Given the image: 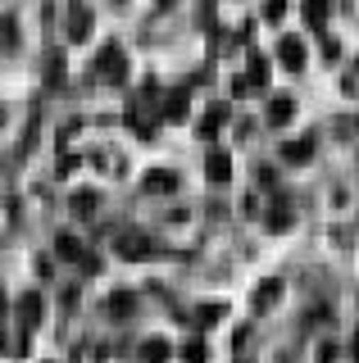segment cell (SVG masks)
<instances>
[{
	"label": "cell",
	"instance_id": "10",
	"mask_svg": "<svg viewBox=\"0 0 359 363\" xmlns=\"http://www.w3.org/2000/svg\"><path fill=\"white\" fill-rule=\"evenodd\" d=\"M18 318H23V327H37L41 323V295L37 291L18 295Z\"/></svg>",
	"mask_w": 359,
	"mask_h": 363
},
{
	"label": "cell",
	"instance_id": "6",
	"mask_svg": "<svg viewBox=\"0 0 359 363\" xmlns=\"http://www.w3.org/2000/svg\"><path fill=\"white\" fill-rule=\"evenodd\" d=\"M291 113H296V100H291V96H273V100H268V123H273V128H287Z\"/></svg>",
	"mask_w": 359,
	"mask_h": 363
},
{
	"label": "cell",
	"instance_id": "21",
	"mask_svg": "<svg viewBox=\"0 0 359 363\" xmlns=\"http://www.w3.org/2000/svg\"><path fill=\"white\" fill-rule=\"evenodd\" d=\"M319 363H336V345H323L319 350Z\"/></svg>",
	"mask_w": 359,
	"mask_h": 363
},
{
	"label": "cell",
	"instance_id": "8",
	"mask_svg": "<svg viewBox=\"0 0 359 363\" xmlns=\"http://www.w3.org/2000/svg\"><path fill=\"white\" fill-rule=\"evenodd\" d=\"M69 37H73V41H87V37H92V9H87V5H73V14H69Z\"/></svg>",
	"mask_w": 359,
	"mask_h": 363
},
{
	"label": "cell",
	"instance_id": "12",
	"mask_svg": "<svg viewBox=\"0 0 359 363\" xmlns=\"http://www.w3.org/2000/svg\"><path fill=\"white\" fill-rule=\"evenodd\" d=\"M277 295H282V281H277V277H273V281H260V291H255V309L264 313L268 304L277 300Z\"/></svg>",
	"mask_w": 359,
	"mask_h": 363
},
{
	"label": "cell",
	"instance_id": "3",
	"mask_svg": "<svg viewBox=\"0 0 359 363\" xmlns=\"http://www.w3.org/2000/svg\"><path fill=\"white\" fill-rule=\"evenodd\" d=\"M277 60H282L291 73L305 68V41H300V37H282V41H277Z\"/></svg>",
	"mask_w": 359,
	"mask_h": 363
},
{
	"label": "cell",
	"instance_id": "13",
	"mask_svg": "<svg viewBox=\"0 0 359 363\" xmlns=\"http://www.w3.org/2000/svg\"><path fill=\"white\" fill-rule=\"evenodd\" d=\"M223 123H228V105H214V109L205 113V118H200V136H214Z\"/></svg>",
	"mask_w": 359,
	"mask_h": 363
},
{
	"label": "cell",
	"instance_id": "25",
	"mask_svg": "<svg viewBox=\"0 0 359 363\" xmlns=\"http://www.w3.org/2000/svg\"><path fill=\"white\" fill-rule=\"evenodd\" d=\"M164 5H173V0H164Z\"/></svg>",
	"mask_w": 359,
	"mask_h": 363
},
{
	"label": "cell",
	"instance_id": "14",
	"mask_svg": "<svg viewBox=\"0 0 359 363\" xmlns=\"http://www.w3.org/2000/svg\"><path fill=\"white\" fill-rule=\"evenodd\" d=\"M14 45H18V23L9 18V14H0V55L14 50Z\"/></svg>",
	"mask_w": 359,
	"mask_h": 363
},
{
	"label": "cell",
	"instance_id": "7",
	"mask_svg": "<svg viewBox=\"0 0 359 363\" xmlns=\"http://www.w3.org/2000/svg\"><path fill=\"white\" fill-rule=\"evenodd\" d=\"M145 191H150V196H173V191H177V173H164V168L145 173Z\"/></svg>",
	"mask_w": 359,
	"mask_h": 363
},
{
	"label": "cell",
	"instance_id": "11",
	"mask_svg": "<svg viewBox=\"0 0 359 363\" xmlns=\"http://www.w3.org/2000/svg\"><path fill=\"white\" fill-rule=\"evenodd\" d=\"M168 354H173V345H168L164 336L141 340V359H145V363H168Z\"/></svg>",
	"mask_w": 359,
	"mask_h": 363
},
{
	"label": "cell",
	"instance_id": "9",
	"mask_svg": "<svg viewBox=\"0 0 359 363\" xmlns=\"http://www.w3.org/2000/svg\"><path fill=\"white\" fill-rule=\"evenodd\" d=\"M55 255L69 259V264H82V241H77L73 232H60V236H55Z\"/></svg>",
	"mask_w": 359,
	"mask_h": 363
},
{
	"label": "cell",
	"instance_id": "4",
	"mask_svg": "<svg viewBox=\"0 0 359 363\" xmlns=\"http://www.w3.org/2000/svg\"><path fill=\"white\" fill-rule=\"evenodd\" d=\"M309 159H314V141H309V136L282 141V164H309Z\"/></svg>",
	"mask_w": 359,
	"mask_h": 363
},
{
	"label": "cell",
	"instance_id": "1",
	"mask_svg": "<svg viewBox=\"0 0 359 363\" xmlns=\"http://www.w3.org/2000/svg\"><path fill=\"white\" fill-rule=\"evenodd\" d=\"M96 68H100V77H105V82H123V77H128V60H123V45L109 41L105 50L96 55Z\"/></svg>",
	"mask_w": 359,
	"mask_h": 363
},
{
	"label": "cell",
	"instance_id": "15",
	"mask_svg": "<svg viewBox=\"0 0 359 363\" xmlns=\"http://www.w3.org/2000/svg\"><path fill=\"white\" fill-rule=\"evenodd\" d=\"M164 113L168 118H187V91H168V100H164Z\"/></svg>",
	"mask_w": 359,
	"mask_h": 363
},
{
	"label": "cell",
	"instance_id": "2",
	"mask_svg": "<svg viewBox=\"0 0 359 363\" xmlns=\"http://www.w3.org/2000/svg\"><path fill=\"white\" fill-rule=\"evenodd\" d=\"M114 245H118V255H123V259H132V264H137V259H150V255H155V241H150L145 232H123Z\"/></svg>",
	"mask_w": 359,
	"mask_h": 363
},
{
	"label": "cell",
	"instance_id": "23",
	"mask_svg": "<svg viewBox=\"0 0 359 363\" xmlns=\"http://www.w3.org/2000/svg\"><path fill=\"white\" fill-rule=\"evenodd\" d=\"M5 309H9V304H5V291H0V318H5Z\"/></svg>",
	"mask_w": 359,
	"mask_h": 363
},
{
	"label": "cell",
	"instance_id": "24",
	"mask_svg": "<svg viewBox=\"0 0 359 363\" xmlns=\"http://www.w3.org/2000/svg\"><path fill=\"white\" fill-rule=\"evenodd\" d=\"M0 123H5V109H0Z\"/></svg>",
	"mask_w": 359,
	"mask_h": 363
},
{
	"label": "cell",
	"instance_id": "17",
	"mask_svg": "<svg viewBox=\"0 0 359 363\" xmlns=\"http://www.w3.org/2000/svg\"><path fill=\"white\" fill-rule=\"evenodd\" d=\"M96 191H73V209H77V218H92V209H96Z\"/></svg>",
	"mask_w": 359,
	"mask_h": 363
},
{
	"label": "cell",
	"instance_id": "18",
	"mask_svg": "<svg viewBox=\"0 0 359 363\" xmlns=\"http://www.w3.org/2000/svg\"><path fill=\"white\" fill-rule=\"evenodd\" d=\"M219 318H223V304H200V309H196V323L200 327H214Z\"/></svg>",
	"mask_w": 359,
	"mask_h": 363
},
{
	"label": "cell",
	"instance_id": "19",
	"mask_svg": "<svg viewBox=\"0 0 359 363\" xmlns=\"http://www.w3.org/2000/svg\"><path fill=\"white\" fill-rule=\"evenodd\" d=\"M209 354H205V345H200V340H187L182 345V363H205Z\"/></svg>",
	"mask_w": 359,
	"mask_h": 363
},
{
	"label": "cell",
	"instance_id": "5",
	"mask_svg": "<svg viewBox=\"0 0 359 363\" xmlns=\"http://www.w3.org/2000/svg\"><path fill=\"white\" fill-rule=\"evenodd\" d=\"M205 173H209V182H214V186H223V182H232V155L214 150V155L205 159Z\"/></svg>",
	"mask_w": 359,
	"mask_h": 363
},
{
	"label": "cell",
	"instance_id": "16",
	"mask_svg": "<svg viewBox=\"0 0 359 363\" xmlns=\"http://www.w3.org/2000/svg\"><path fill=\"white\" fill-rule=\"evenodd\" d=\"M105 304H109V313H114V318H123V313H132V304H137V300H132V291H114Z\"/></svg>",
	"mask_w": 359,
	"mask_h": 363
},
{
	"label": "cell",
	"instance_id": "20",
	"mask_svg": "<svg viewBox=\"0 0 359 363\" xmlns=\"http://www.w3.org/2000/svg\"><path fill=\"white\" fill-rule=\"evenodd\" d=\"M282 14H287V0H264V18L268 23H277Z\"/></svg>",
	"mask_w": 359,
	"mask_h": 363
},
{
	"label": "cell",
	"instance_id": "22",
	"mask_svg": "<svg viewBox=\"0 0 359 363\" xmlns=\"http://www.w3.org/2000/svg\"><path fill=\"white\" fill-rule=\"evenodd\" d=\"M350 354H355V363H359V332L350 336Z\"/></svg>",
	"mask_w": 359,
	"mask_h": 363
}]
</instances>
